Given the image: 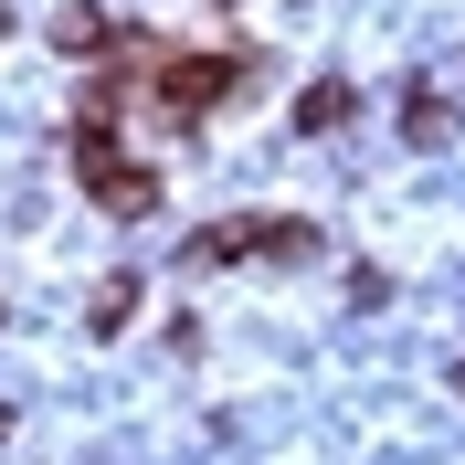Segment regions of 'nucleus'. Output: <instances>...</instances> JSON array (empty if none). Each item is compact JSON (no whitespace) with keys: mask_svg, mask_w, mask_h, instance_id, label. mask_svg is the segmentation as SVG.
<instances>
[{"mask_svg":"<svg viewBox=\"0 0 465 465\" xmlns=\"http://www.w3.org/2000/svg\"><path fill=\"white\" fill-rule=\"evenodd\" d=\"M74 170H85V202H95V212H127V223L159 212V180L127 170V159L106 148V127H74Z\"/></svg>","mask_w":465,"mask_h":465,"instance_id":"f257e3e1","label":"nucleus"},{"mask_svg":"<svg viewBox=\"0 0 465 465\" xmlns=\"http://www.w3.org/2000/svg\"><path fill=\"white\" fill-rule=\"evenodd\" d=\"M223 95H232V64L223 54H170V64H159V116H170V127L212 116Z\"/></svg>","mask_w":465,"mask_h":465,"instance_id":"f03ea898","label":"nucleus"},{"mask_svg":"<svg viewBox=\"0 0 465 465\" xmlns=\"http://www.w3.org/2000/svg\"><path fill=\"white\" fill-rule=\"evenodd\" d=\"M349 116H360V95H349V85H307L296 127H307V138H328V127H349Z\"/></svg>","mask_w":465,"mask_h":465,"instance_id":"7ed1b4c3","label":"nucleus"},{"mask_svg":"<svg viewBox=\"0 0 465 465\" xmlns=\"http://www.w3.org/2000/svg\"><path fill=\"white\" fill-rule=\"evenodd\" d=\"M85 318H95V328H106V339H116V328L138 318V275H106V286H95V307H85Z\"/></svg>","mask_w":465,"mask_h":465,"instance_id":"20e7f679","label":"nucleus"},{"mask_svg":"<svg viewBox=\"0 0 465 465\" xmlns=\"http://www.w3.org/2000/svg\"><path fill=\"white\" fill-rule=\"evenodd\" d=\"M54 43H64V54H95V43H116V22H106V11H64Z\"/></svg>","mask_w":465,"mask_h":465,"instance_id":"39448f33","label":"nucleus"},{"mask_svg":"<svg viewBox=\"0 0 465 465\" xmlns=\"http://www.w3.org/2000/svg\"><path fill=\"white\" fill-rule=\"evenodd\" d=\"M402 138H412V148L444 138V106H434V95H412V106H402Z\"/></svg>","mask_w":465,"mask_h":465,"instance_id":"423d86ee","label":"nucleus"}]
</instances>
